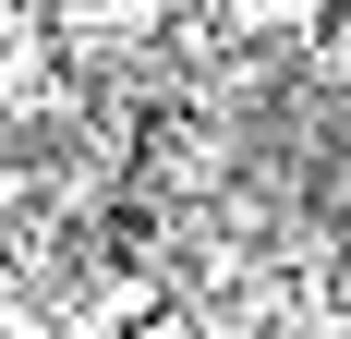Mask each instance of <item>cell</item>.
<instances>
[{
	"label": "cell",
	"mask_w": 351,
	"mask_h": 339,
	"mask_svg": "<svg viewBox=\"0 0 351 339\" xmlns=\"http://www.w3.org/2000/svg\"><path fill=\"white\" fill-rule=\"evenodd\" d=\"M327 0H218V25H230V49H303L315 36Z\"/></svg>",
	"instance_id": "obj_1"
},
{
	"label": "cell",
	"mask_w": 351,
	"mask_h": 339,
	"mask_svg": "<svg viewBox=\"0 0 351 339\" xmlns=\"http://www.w3.org/2000/svg\"><path fill=\"white\" fill-rule=\"evenodd\" d=\"M291 73H303L315 97H351V0H327V12H315V36L291 49Z\"/></svg>",
	"instance_id": "obj_2"
},
{
	"label": "cell",
	"mask_w": 351,
	"mask_h": 339,
	"mask_svg": "<svg viewBox=\"0 0 351 339\" xmlns=\"http://www.w3.org/2000/svg\"><path fill=\"white\" fill-rule=\"evenodd\" d=\"M303 206H315V231H351V121L315 145V182H303Z\"/></svg>",
	"instance_id": "obj_3"
},
{
	"label": "cell",
	"mask_w": 351,
	"mask_h": 339,
	"mask_svg": "<svg viewBox=\"0 0 351 339\" xmlns=\"http://www.w3.org/2000/svg\"><path fill=\"white\" fill-rule=\"evenodd\" d=\"M315 291H327V315L351 327V231H327V255H315Z\"/></svg>",
	"instance_id": "obj_4"
},
{
	"label": "cell",
	"mask_w": 351,
	"mask_h": 339,
	"mask_svg": "<svg viewBox=\"0 0 351 339\" xmlns=\"http://www.w3.org/2000/svg\"><path fill=\"white\" fill-rule=\"evenodd\" d=\"M194 339H291V327H267V315H243V303H194Z\"/></svg>",
	"instance_id": "obj_5"
},
{
	"label": "cell",
	"mask_w": 351,
	"mask_h": 339,
	"mask_svg": "<svg viewBox=\"0 0 351 339\" xmlns=\"http://www.w3.org/2000/svg\"><path fill=\"white\" fill-rule=\"evenodd\" d=\"M170 12H218V0H170Z\"/></svg>",
	"instance_id": "obj_6"
}]
</instances>
